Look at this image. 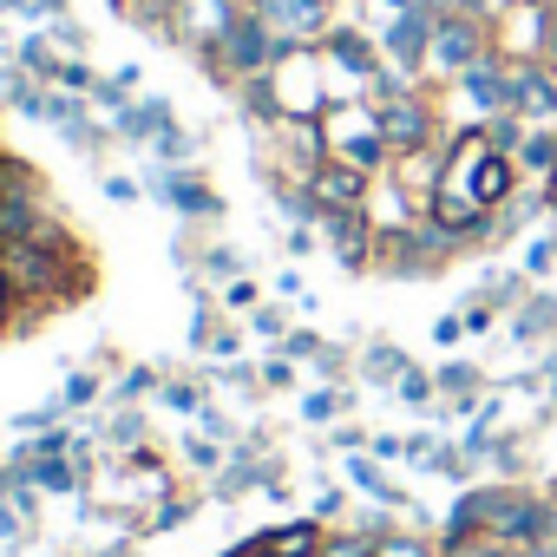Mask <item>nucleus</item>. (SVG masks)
Returning <instances> with one entry per match:
<instances>
[{
    "mask_svg": "<svg viewBox=\"0 0 557 557\" xmlns=\"http://www.w3.org/2000/svg\"><path fill=\"white\" fill-rule=\"evenodd\" d=\"M440 550H446L440 537H420V531H387L374 557H440Z\"/></svg>",
    "mask_w": 557,
    "mask_h": 557,
    "instance_id": "nucleus-20",
    "label": "nucleus"
},
{
    "mask_svg": "<svg viewBox=\"0 0 557 557\" xmlns=\"http://www.w3.org/2000/svg\"><path fill=\"white\" fill-rule=\"evenodd\" d=\"M243 557H269V550H262V544H243Z\"/></svg>",
    "mask_w": 557,
    "mask_h": 557,
    "instance_id": "nucleus-37",
    "label": "nucleus"
},
{
    "mask_svg": "<svg viewBox=\"0 0 557 557\" xmlns=\"http://www.w3.org/2000/svg\"><path fill=\"white\" fill-rule=\"evenodd\" d=\"M381 8H387V14H400V8H413V0H381Z\"/></svg>",
    "mask_w": 557,
    "mask_h": 557,
    "instance_id": "nucleus-36",
    "label": "nucleus"
},
{
    "mask_svg": "<svg viewBox=\"0 0 557 557\" xmlns=\"http://www.w3.org/2000/svg\"><path fill=\"white\" fill-rule=\"evenodd\" d=\"M348 479H355V492H361V498H374V505H387V511H413V498H407V492H400L374 459H368V453H355V459H348Z\"/></svg>",
    "mask_w": 557,
    "mask_h": 557,
    "instance_id": "nucleus-16",
    "label": "nucleus"
},
{
    "mask_svg": "<svg viewBox=\"0 0 557 557\" xmlns=\"http://www.w3.org/2000/svg\"><path fill=\"white\" fill-rule=\"evenodd\" d=\"M433 342H440V348H459V342H466V315H440V322H433Z\"/></svg>",
    "mask_w": 557,
    "mask_h": 557,
    "instance_id": "nucleus-26",
    "label": "nucleus"
},
{
    "mask_svg": "<svg viewBox=\"0 0 557 557\" xmlns=\"http://www.w3.org/2000/svg\"><path fill=\"white\" fill-rule=\"evenodd\" d=\"M0 275L21 302H60L79 289L66 243H0Z\"/></svg>",
    "mask_w": 557,
    "mask_h": 557,
    "instance_id": "nucleus-2",
    "label": "nucleus"
},
{
    "mask_svg": "<svg viewBox=\"0 0 557 557\" xmlns=\"http://www.w3.org/2000/svg\"><path fill=\"white\" fill-rule=\"evenodd\" d=\"M374 459H407V440H374Z\"/></svg>",
    "mask_w": 557,
    "mask_h": 557,
    "instance_id": "nucleus-31",
    "label": "nucleus"
},
{
    "mask_svg": "<svg viewBox=\"0 0 557 557\" xmlns=\"http://www.w3.org/2000/svg\"><path fill=\"white\" fill-rule=\"evenodd\" d=\"M440 557H518L505 537H492V531H479V537H459V544H446Z\"/></svg>",
    "mask_w": 557,
    "mask_h": 557,
    "instance_id": "nucleus-21",
    "label": "nucleus"
},
{
    "mask_svg": "<svg viewBox=\"0 0 557 557\" xmlns=\"http://www.w3.org/2000/svg\"><path fill=\"white\" fill-rule=\"evenodd\" d=\"M322 145H329V158H342V164H355V171H374V177H387V164H394L387 132H381V112H374L368 99L329 106V112H322Z\"/></svg>",
    "mask_w": 557,
    "mask_h": 557,
    "instance_id": "nucleus-4",
    "label": "nucleus"
},
{
    "mask_svg": "<svg viewBox=\"0 0 557 557\" xmlns=\"http://www.w3.org/2000/svg\"><path fill=\"white\" fill-rule=\"evenodd\" d=\"M511 158H518L524 184H544V190H557V125H531V132H524V145H518Z\"/></svg>",
    "mask_w": 557,
    "mask_h": 557,
    "instance_id": "nucleus-15",
    "label": "nucleus"
},
{
    "mask_svg": "<svg viewBox=\"0 0 557 557\" xmlns=\"http://www.w3.org/2000/svg\"><path fill=\"white\" fill-rule=\"evenodd\" d=\"M236 21H243V0H184L171 27H177V34H184L197 53H210V47H216V40L236 27Z\"/></svg>",
    "mask_w": 557,
    "mask_h": 557,
    "instance_id": "nucleus-12",
    "label": "nucleus"
},
{
    "mask_svg": "<svg viewBox=\"0 0 557 557\" xmlns=\"http://www.w3.org/2000/svg\"><path fill=\"white\" fill-rule=\"evenodd\" d=\"M544 66L557 73V8H550V34H544Z\"/></svg>",
    "mask_w": 557,
    "mask_h": 557,
    "instance_id": "nucleus-33",
    "label": "nucleus"
},
{
    "mask_svg": "<svg viewBox=\"0 0 557 557\" xmlns=\"http://www.w3.org/2000/svg\"><path fill=\"white\" fill-rule=\"evenodd\" d=\"M262 92H269V112L275 119H322L335 106L322 47H283V53H275V66L262 73Z\"/></svg>",
    "mask_w": 557,
    "mask_h": 557,
    "instance_id": "nucleus-1",
    "label": "nucleus"
},
{
    "mask_svg": "<svg viewBox=\"0 0 557 557\" xmlns=\"http://www.w3.org/2000/svg\"><path fill=\"white\" fill-rule=\"evenodd\" d=\"M8 302H14V289H8V275H0V315H8Z\"/></svg>",
    "mask_w": 557,
    "mask_h": 557,
    "instance_id": "nucleus-35",
    "label": "nucleus"
},
{
    "mask_svg": "<svg viewBox=\"0 0 557 557\" xmlns=\"http://www.w3.org/2000/svg\"><path fill=\"white\" fill-rule=\"evenodd\" d=\"M498 498H505V485H466V492L453 498L446 524H440V544H459V537H479V531H492V518H498Z\"/></svg>",
    "mask_w": 557,
    "mask_h": 557,
    "instance_id": "nucleus-13",
    "label": "nucleus"
},
{
    "mask_svg": "<svg viewBox=\"0 0 557 557\" xmlns=\"http://www.w3.org/2000/svg\"><path fill=\"white\" fill-rule=\"evenodd\" d=\"M433 27H440V0H413V8H400V14L381 27V53H387V66L407 73V79H426Z\"/></svg>",
    "mask_w": 557,
    "mask_h": 557,
    "instance_id": "nucleus-6",
    "label": "nucleus"
},
{
    "mask_svg": "<svg viewBox=\"0 0 557 557\" xmlns=\"http://www.w3.org/2000/svg\"><path fill=\"white\" fill-rule=\"evenodd\" d=\"M374 171H355V164H342V158H329L315 177H309V197H315V210H368L374 203Z\"/></svg>",
    "mask_w": 557,
    "mask_h": 557,
    "instance_id": "nucleus-10",
    "label": "nucleus"
},
{
    "mask_svg": "<svg viewBox=\"0 0 557 557\" xmlns=\"http://www.w3.org/2000/svg\"><path fill=\"white\" fill-rule=\"evenodd\" d=\"M92 394H99V381H92V374H79V381L66 387V400H92Z\"/></svg>",
    "mask_w": 557,
    "mask_h": 557,
    "instance_id": "nucleus-30",
    "label": "nucleus"
},
{
    "mask_svg": "<svg viewBox=\"0 0 557 557\" xmlns=\"http://www.w3.org/2000/svg\"><path fill=\"white\" fill-rule=\"evenodd\" d=\"M14 531H21V524H14V511H8V505H0V544H8Z\"/></svg>",
    "mask_w": 557,
    "mask_h": 557,
    "instance_id": "nucleus-34",
    "label": "nucleus"
},
{
    "mask_svg": "<svg viewBox=\"0 0 557 557\" xmlns=\"http://www.w3.org/2000/svg\"><path fill=\"white\" fill-rule=\"evenodd\" d=\"M492 21H472V14H440L433 27V47H426V79L453 86L459 73H472L479 60H492Z\"/></svg>",
    "mask_w": 557,
    "mask_h": 557,
    "instance_id": "nucleus-5",
    "label": "nucleus"
},
{
    "mask_svg": "<svg viewBox=\"0 0 557 557\" xmlns=\"http://www.w3.org/2000/svg\"><path fill=\"white\" fill-rule=\"evenodd\" d=\"M459 256V243L433 223V216H413V223H394V230H381L374 236V269L381 275H440L446 262Z\"/></svg>",
    "mask_w": 557,
    "mask_h": 557,
    "instance_id": "nucleus-3",
    "label": "nucleus"
},
{
    "mask_svg": "<svg viewBox=\"0 0 557 557\" xmlns=\"http://www.w3.org/2000/svg\"><path fill=\"white\" fill-rule=\"evenodd\" d=\"M492 537H505L511 550H518V544H537V537H557V492H531V485H511V479H505Z\"/></svg>",
    "mask_w": 557,
    "mask_h": 557,
    "instance_id": "nucleus-7",
    "label": "nucleus"
},
{
    "mask_svg": "<svg viewBox=\"0 0 557 557\" xmlns=\"http://www.w3.org/2000/svg\"><path fill=\"white\" fill-rule=\"evenodd\" d=\"M505 322H511L505 335H511L518 348H537V342H550V335H557V296L531 289V296H524V302H518V309H511Z\"/></svg>",
    "mask_w": 557,
    "mask_h": 557,
    "instance_id": "nucleus-14",
    "label": "nucleus"
},
{
    "mask_svg": "<svg viewBox=\"0 0 557 557\" xmlns=\"http://www.w3.org/2000/svg\"><path fill=\"white\" fill-rule=\"evenodd\" d=\"M550 8H557V0H550Z\"/></svg>",
    "mask_w": 557,
    "mask_h": 557,
    "instance_id": "nucleus-38",
    "label": "nucleus"
},
{
    "mask_svg": "<svg viewBox=\"0 0 557 557\" xmlns=\"http://www.w3.org/2000/svg\"><path fill=\"white\" fill-rule=\"evenodd\" d=\"M177 8H184V0H125V14H132V21H151V27L177 21Z\"/></svg>",
    "mask_w": 557,
    "mask_h": 557,
    "instance_id": "nucleus-23",
    "label": "nucleus"
},
{
    "mask_svg": "<svg viewBox=\"0 0 557 557\" xmlns=\"http://www.w3.org/2000/svg\"><path fill=\"white\" fill-rule=\"evenodd\" d=\"M459 315H466V335H485V329L498 322V309H492V302H466Z\"/></svg>",
    "mask_w": 557,
    "mask_h": 557,
    "instance_id": "nucleus-25",
    "label": "nucleus"
},
{
    "mask_svg": "<svg viewBox=\"0 0 557 557\" xmlns=\"http://www.w3.org/2000/svg\"><path fill=\"white\" fill-rule=\"evenodd\" d=\"M407 368H413V361H407L400 348H387V342H374V348L361 355V374H368V381H400Z\"/></svg>",
    "mask_w": 557,
    "mask_h": 557,
    "instance_id": "nucleus-19",
    "label": "nucleus"
},
{
    "mask_svg": "<svg viewBox=\"0 0 557 557\" xmlns=\"http://www.w3.org/2000/svg\"><path fill=\"white\" fill-rule=\"evenodd\" d=\"M511 119L557 125V73L544 60H511Z\"/></svg>",
    "mask_w": 557,
    "mask_h": 557,
    "instance_id": "nucleus-9",
    "label": "nucleus"
},
{
    "mask_svg": "<svg viewBox=\"0 0 557 557\" xmlns=\"http://www.w3.org/2000/svg\"><path fill=\"white\" fill-rule=\"evenodd\" d=\"M394 387H400V400H407V407H433V400H440V387H433V374H420V368H407V374H400Z\"/></svg>",
    "mask_w": 557,
    "mask_h": 557,
    "instance_id": "nucleus-22",
    "label": "nucleus"
},
{
    "mask_svg": "<svg viewBox=\"0 0 557 557\" xmlns=\"http://www.w3.org/2000/svg\"><path fill=\"white\" fill-rule=\"evenodd\" d=\"M550 34V0H505V14L492 21V47L505 60H544Z\"/></svg>",
    "mask_w": 557,
    "mask_h": 557,
    "instance_id": "nucleus-8",
    "label": "nucleus"
},
{
    "mask_svg": "<svg viewBox=\"0 0 557 557\" xmlns=\"http://www.w3.org/2000/svg\"><path fill=\"white\" fill-rule=\"evenodd\" d=\"M315 223H322L329 249H335L348 269H374V236H381V223H374L368 210H322Z\"/></svg>",
    "mask_w": 557,
    "mask_h": 557,
    "instance_id": "nucleus-11",
    "label": "nucleus"
},
{
    "mask_svg": "<svg viewBox=\"0 0 557 557\" xmlns=\"http://www.w3.org/2000/svg\"><path fill=\"white\" fill-rule=\"evenodd\" d=\"M342 407H348V394H342V387H322V394H309V400H302V413H309V420H342Z\"/></svg>",
    "mask_w": 557,
    "mask_h": 557,
    "instance_id": "nucleus-24",
    "label": "nucleus"
},
{
    "mask_svg": "<svg viewBox=\"0 0 557 557\" xmlns=\"http://www.w3.org/2000/svg\"><path fill=\"white\" fill-rule=\"evenodd\" d=\"M40 485H47V492H73V472H66V466H40Z\"/></svg>",
    "mask_w": 557,
    "mask_h": 557,
    "instance_id": "nucleus-27",
    "label": "nucleus"
},
{
    "mask_svg": "<svg viewBox=\"0 0 557 557\" xmlns=\"http://www.w3.org/2000/svg\"><path fill=\"white\" fill-rule=\"evenodd\" d=\"M518 557H557V537H537V544H518Z\"/></svg>",
    "mask_w": 557,
    "mask_h": 557,
    "instance_id": "nucleus-32",
    "label": "nucleus"
},
{
    "mask_svg": "<svg viewBox=\"0 0 557 557\" xmlns=\"http://www.w3.org/2000/svg\"><path fill=\"white\" fill-rule=\"evenodd\" d=\"M164 400H171V407H184V413H197V407H203V394H197V387H171Z\"/></svg>",
    "mask_w": 557,
    "mask_h": 557,
    "instance_id": "nucleus-29",
    "label": "nucleus"
},
{
    "mask_svg": "<svg viewBox=\"0 0 557 557\" xmlns=\"http://www.w3.org/2000/svg\"><path fill=\"white\" fill-rule=\"evenodd\" d=\"M269 557H315L322 550V518H296V524H283V531H262L256 537Z\"/></svg>",
    "mask_w": 557,
    "mask_h": 557,
    "instance_id": "nucleus-17",
    "label": "nucleus"
},
{
    "mask_svg": "<svg viewBox=\"0 0 557 557\" xmlns=\"http://www.w3.org/2000/svg\"><path fill=\"white\" fill-rule=\"evenodd\" d=\"M262 381H269V387H289V381H296V368H289V355H283V361H269V368H262Z\"/></svg>",
    "mask_w": 557,
    "mask_h": 557,
    "instance_id": "nucleus-28",
    "label": "nucleus"
},
{
    "mask_svg": "<svg viewBox=\"0 0 557 557\" xmlns=\"http://www.w3.org/2000/svg\"><path fill=\"white\" fill-rule=\"evenodd\" d=\"M374 550H381V537L355 524V531H322V550L315 557H374Z\"/></svg>",
    "mask_w": 557,
    "mask_h": 557,
    "instance_id": "nucleus-18",
    "label": "nucleus"
}]
</instances>
